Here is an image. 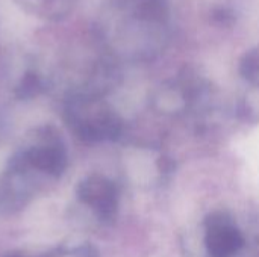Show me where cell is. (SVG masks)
Wrapping results in <instances>:
<instances>
[{
	"label": "cell",
	"mask_w": 259,
	"mask_h": 257,
	"mask_svg": "<svg viewBox=\"0 0 259 257\" xmlns=\"http://www.w3.org/2000/svg\"><path fill=\"white\" fill-rule=\"evenodd\" d=\"M211 18H212V23L220 27L232 26L237 21V15L234 9L229 6H217L215 9H212Z\"/></svg>",
	"instance_id": "obj_6"
},
{
	"label": "cell",
	"mask_w": 259,
	"mask_h": 257,
	"mask_svg": "<svg viewBox=\"0 0 259 257\" xmlns=\"http://www.w3.org/2000/svg\"><path fill=\"white\" fill-rule=\"evenodd\" d=\"M6 257H24L23 254H18V253H11V254H8Z\"/></svg>",
	"instance_id": "obj_7"
},
{
	"label": "cell",
	"mask_w": 259,
	"mask_h": 257,
	"mask_svg": "<svg viewBox=\"0 0 259 257\" xmlns=\"http://www.w3.org/2000/svg\"><path fill=\"white\" fill-rule=\"evenodd\" d=\"M79 200L90 206L102 220H112L118 208V191L103 176H90L77 188Z\"/></svg>",
	"instance_id": "obj_3"
},
{
	"label": "cell",
	"mask_w": 259,
	"mask_h": 257,
	"mask_svg": "<svg viewBox=\"0 0 259 257\" xmlns=\"http://www.w3.org/2000/svg\"><path fill=\"white\" fill-rule=\"evenodd\" d=\"M240 74L249 80L255 82L259 77V48H252L243 55L240 59Z\"/></svg>",
	"instance_id": "obj_5"
},
{
	"label": "cell",
	"mask_w": 259,
	"mask_h": 257,
	"mask_svg": "<svg viewBox=\"0 0 259 257\" xmlns=\"http://www.w3.org/2000/svg\"><path fill=\"white\" fill-rule=\"evenodd\" d=\"M67 167V156L59 144L33 147L24 151L18 159L12 161V168L21 171L24 168H36L52 176H59Z\"/></svg>",
	"instance_id": "obj_4"
},
{
	"label": "cell",
	"mask_w": 259,
	"mask_h": 257,
	"mask_svg": "<svg viewBox=\"0 0 259 257\" xmlns=\"http://www.w3.org/2000/svg\"><path fill=\"white\" fill-rule=\"evenodd\" d=\"M70 126L83 141L96 142L115 139L121 133V120L112 111L97 108L91 114H74L68 118Z\"/></svg>",
	"instance_id": "obj_2"
},
{
	"label": "cell",
	"mask_w": 259,
	"mask_h": 257,
	"mask_svg": "<svg viewBox=\"0 0 259 257\" xmlns=\"http://www.w3.org/2000/svg\"><path fill=\"white\" fill-rule=\"evenodd\" d=\"M205 244L211 257H234L244 245V236L229 214L219 211L206 217Z\"/></svg>",
	"instance_id": "obj_1"
}]
</instances>
